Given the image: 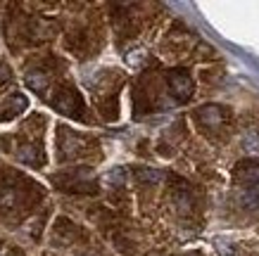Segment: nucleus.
Listing matches in <instances>:
<instances>
[]
</instances>
